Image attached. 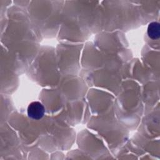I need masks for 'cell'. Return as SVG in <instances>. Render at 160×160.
<instances>
[{"instance_id": "obj_1", "label": "cell", "mask_w": 160, "mask_h": 160, "mask_svg": "<svg viewBox=\"0 0 160 160\" xmlns=\"http://www.w3.org/2000/svg\"><path fill=\"white\" fill-rule=\"evenodd\" d=\"M44 108L43 105L38 102L34 101L29 104L28 107V115L33 119H40L44 114Z\"/></svg>"}, {"instance_id": "obj_2", "label": "cell", "mask_w": 160, "mask_h": 160, "mask_svg": "<svg viewBox=\"0 0 160 160\" xmlns=\"http://www.w3.org/2000/svg\"><path fill=\"white\" fill-rule=\"evenodd\" d=\"M148 36L152 39H158L160 36V25L157 22H151L148 27Z\"/></svg>"}]
</instances>
